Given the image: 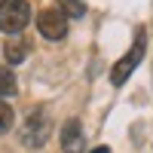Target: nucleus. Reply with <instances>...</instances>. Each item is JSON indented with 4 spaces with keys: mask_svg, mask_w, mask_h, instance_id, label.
I'll return each instance as SVG.
<instances>
[{
    "mask_svg": "<svg viewBox=\"0 0 153 153\" xmlns=\"http://www.w3.org/2000/svg\"><path fill=\"white\" fill-rule=\"evenodd\" d=\"M58 3H61V12H65L68 19H80L83 12H86L83 0H58Z\"/></svg>",
    "mask_w": 153,
    "mask_h": 153,
    "instance_id": "nucleus-9",
    "label": "nucleus"
},
{
    "mask_svg": "<svg viewBox=\"0 0 153 153\" xmlns=\"http://www.w3.org/2000/svg\"><path fill=\"white\" fill-rule=\"evenodd\" d=\"M31 22V3L28 0H0V31L19 34Z\"/></svg>",
    "mask_w": 153,
    "mask_h": 153,
    "instance_id": "nucleus-2",
    "label": "nucleus"
},
{
    "mask_svg": "<svg viewBox=\"0 0 153 153\" xmlns=\"http://www.w3.org/2000/svg\"><path fill=\"white\" fill-rule=\"evenodd\" d=\"M144 49H147V31H144V28H138L132 49H129V52H126V55L117 61V65H113V71H110V83H113V86H123V83L132 76V71L141 65V58H144Z\"/></svg>",
    "mask_w": 153,
    "mask_h": 153,
    "instance_id": "nucleus-1",
    "label": "nucleus"
},
{
    "mask_svg": "<svg viewBox=\"0 0 153 153\" xmlns=\"http://www.w3.org/2000/svg\"><path fill=\"white\" fill-rule=\"evenodd\" d=\"M49 132H52V120L43 107H37V110H31V117L22 126V141L28 147H43L49 141Z\"/></svg>",
    "mask_w": 153,
    "mask_h": 153,
    "instance_id": "nucleus-3",
    "label": "nucleus"
},
{
    "mask_svg": "<svg viewBox=\"0 0 153 153\" xmlns=\"http://www.w3.org/2000/svg\"><path fill=\"white\" fill-rule=\"evenodd\" d=\"M12 123H16V113H12V107L6 104V101H0V135H6L12 129Z\"/></svg>",
    "mask_w": 153,
    "mask_h": 153,
    "instance_id": "nucleus-8",
    "label": "nucleus"
},
{
    "mask_svg": "<svg viewBox=\"0 0 153 153\" xmlns=\"http://www.w3.org/2000/svg\"><path fill=\"white\" fill-rule=\"evenodd\" d=\"M12 92H16V76L9 68H0V98H6Z\"/></svg>",
    "mask_w": 153,
    "mask_h": 153,
    "instance_id": "nucleus-7",
    "label": "nucleus"
},
{
    "mask_svg": "<svg viewBox=\"0 0 153 153\" xmlns=\"http://www.w3.org/2000/svg\"><path fill=\"white\" fill-rule=\"evenodd\" d=\"M37 28L46 40H65L68 37V16L61 9H43L37 16Z\"/></svg>",
    "mask_w": 153,
    "mask_h": 153,
    "instance_id": "nucleus-4",
    "label": "nucleus"
},
{
    "mask_svg": "<svg viewBox=\"0 0 153 153\" xmlns=\"http://www.w3.org/2000/svg\"><path fill=\"white\" fill-rule=\"evenodd\" d=\"M61 147H65V153H76L83 147V129L76 120H68L65 129H61Z\"/></svg>",
    "mask_w": 153,
    "mask_h": 153,
    "instance_id": "nucleus-5",
    "label": "nucleus"
},
{
    "mask_svg": "<svg viewBox=\"0 0 153 153\" xmlns=\"http://www.w3.org/2000/svg\"><path fill=\"white\" fill-rule=\"evenodd\" d=\"M92 153H110V150H107V147H95Z\"/></svg>",
    "mask_w": 153,
    "mask_h": 153,
    "instance_id": "nucleus-10",
    "label": "nucleus"
},
{
    "mask_svg": "<svg viewBox=\"0 0 153 153\" xmlns=\"http://www.w3.org/2000/svg\"><path fill=\"white\" fill-rule=\"evenodd\" d=\"M3 55L9 65H19V61H25V55H28V40H22V37H12V40L3 46Z\"/></svg>",
    "mask_w": 153,
    "mask_h": 153,
    "instance_id": "nucleus-6",
    "label": "nucleus"
}]
</instances>
